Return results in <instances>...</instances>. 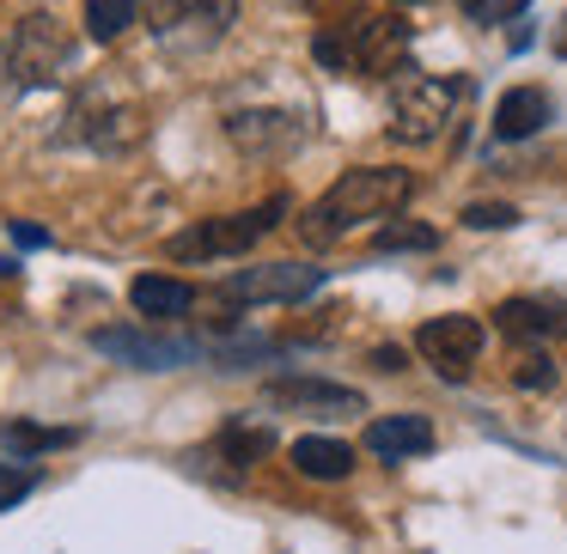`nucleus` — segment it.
<instances>
[{
  "label": "nucleus",
  "mask_w": 567,
  "mask_h": 554,
  "mask_svg": "<svg viewBox=\"0 0 567 554\" xmlns=\"http://www.w3.org/2000/svg\"><path fill=\"white\" fill-rule=\"evenodd\" d=\"M470 80L464 74H409L396 80V104H391V135L403 147H427L445 135V123L457 116Z\"/></svg>",
  "instance_id": "nucleus-3"
},
{
  "label": "nucleus",
  "mask_w": 567,
  "mask_h": 554,
  "mask_svg": "<svg viewBox=\"0 0 567 554\" xmlns=\"http://www.w3.org/2000/svg\"><path fill=\"white\" fill-rule=\"evenodd\" d=\"M226 135L238 140L245 153H281L299 140V116H281V111H250V116H233Z\"/></svg>",
  "instance_id": "nucleus-13"
},
{
  "label": "nucleus",
  "mask_w": 567,
  "mask_h": 554,
  "mask_svg": "<svg viewBox=\"0 0 567 554\" xmlns=\"http://www.w3.org/2000/svg\"><path fill=\"white\" fill-rule=\"evenodd\" d=\"M482 342H488V330H482L476 317H457V311H452V317H433V323H421V330H415L421 359H427L440 378H452V384L470 378V366H476Z\"/></svg>",
  "instance_id": "nucleus-7"
},
{
  "label": "nucleus",
  "mask_w": 567,
  "mask_h": 554,
  "mask_svg": "<svg viewBox=\"0 0 567 554\" xmlns=\"http://www.w3.org/2000/svg\"><path fill=\"white\" fill-rule=\"evenodd\" d=\"M464 13L476 19V25H501V19L525 13V0H464Z\"/></svg>",
  "instance_id": "nucleus-23"
},
{
  "label": "nucleus",
  "mask_w": 567,
  "mask_h": 554,
  "mask_svg": "<svg viewBox=\"0 0 567 554\" xmlns=\"http://www.w3.org/2000/svg\"><path fill=\"white\" fill-rule=\"evenodd\" d=\"M555 55H567V19H561V31H555Z\"/></svg>",
  "instance_id": "nucleus-26"
},
{
  "label": "nucleus",
  "mask_w": 567,
  "mask_h": 554,
  "mask_svg": "<svg viewBox=\"0 0 567 554\" xmlns=\"http://www.w3.org/2000/svg\"><path fill=\"white\" fill-rule=\"evenodd\" d=\"M287 213V196H269L262 208L250 213H220V220H202L189 226V232H177L172 244H165V257L172 262H226V257H245L257 238H269L275 226H281Z\"/></svg>",
  "instance_id": "nucleus-4"
},
{
  "label": "nucleus",
  "mask_w": 567,
  "mask_h": 554,
  "mask_svg": "<svg viewBox=\"0 0 567 554\" xmlns=\"http://www.w3.org/2000/svg\"><path fill=\"white\" fill-rule=\"evenodd\" d=\"M543 123H549V92H543V86L501 92V104H494V135H501V140H530Z\"/></svg>",
  "instance_id": "nucleus-12"
},
{
  "label": "nucleus",
  "mask_w": 567,
  "mask_h": 554,
  "mask_svg": "<svg viewBox=\"0 0 567 554\" xmlns=\"http://www.w3.org/2000/svg\"><path fill=\"white\" fill-rule=\"evenodd\" d=\"M13 244L38 250V244H50V232H43V226H25V220H13Z\"/></svg>",
  "instance_id": "nucleus-24"
},
{
  "label": "nucleus",
  "mask_w": 567,
  "mask_h": 554,
  "mask_svg": "<svg viewBox=\"0 0 567 554\" xmlns=\"http://www.w3.org/2000/svg\"><path fill=\"white\" fill-rule=\"evenodd\" d=\"M323 286V269L311 262H262V269H238L220 281L226 305H293V299H311Z\"/></svg>",
  "instance_id": "nucleus-6"
},
{
  "label": "nucleus",
  "mask_w": 567,
  "mask_h": 554,
  "mask_svg": "<svg viewBox=\"0 0 567 554\" xmlns=\"http://www.w3.org/2000/svg\"><path fill=\"white\" fill-rule=\"evenodd\" d=\"M396 7H415V0H396Z\"/></svg>",
  "instance_id": "nucleus-27"
},
{
  "label": "nucleus",
  "mask_w": 567,
  "mask_h": 554,
  "mask_svg": "<svg viewBox=\"0 0 567 554\" xmlns=\"http://www.w3.org/2000/svg\"><path fill=\"white\" fill-rule=\"evenodd\" d=\"M68 445H80V427H38V420H7V427H0V451L19 457V463L68 451Z\"/></svg>",
  "instance_id": "nucleus-15"
},
{
  "label": "nucleus",
  "mask_w": 567,
  "mask_h": 554,
  "mask_svg": "<svg viewBox=\"0 0 567 554\" xmlns=\"http://www.w3.org/2000/svg\"><path fill=\"white\" fill-rule=\"evenodd\" d=\"M38 488V469H13V463H0V512L13 500H25V493Z\"/></svg>",
  "instance_id": "nucleus-22"
},
{
  "label": "nucleus",
  "mask_w": 567,
  "mask_h": 554,
  "mask_svg": "<svg viewBox=\"0 0 567 554\" xmlns=\"http://www.w3.org/2000/svg\"><path fill=\"white\" fill-rule=\"evenodd\" d=\"M409 196H415V177L409 171H396V165H354V171H342L306 208L299 238H306L311 250H323V244H336V238H348L354 226H367V220H391Z\"/></svg>",
  "instance_id": "nucleus-1"
},
{
  "label": "nucleus",
  "mask_w": 567,
  "mask_h": 554,
  "mask_svg": "<svg viewBox=\"0 0 567 554\" xmlns=\"http://www.w3.org/2000/svg\"><path fill=\"white\" fill-rule=\"evenodd\" d=\"M68 62H74V38H68V25L55 13H31L25 25L7 38V50H0V74L13 80L19 92L50 86Z\"/></svg>",
  "instance_id": "nucleus-5"
},
{
  "label": "nucleus",
  "mask_w": 567,
  "mask_h": 554,
  "mask_svg": "<svg viewBox=\"0 0 567 554\" xmlns=\"http://www.w3.org/2000/svg\"><path fill=\"white\" fill-rule=\"evenodd\" d=\"M262 403L269 408H287V415H360V390L348 384H323V378H269L262 384Z\"/></svg>",
  "instance_id": "nucleus-9"
},
{
  "label": "nucleus",
  "mask_w": 567,
  "mask_h": 554,
  "mask_svg": "<svg viewBox=\"0 0 567 554\" xmlns=\"http://www.w3.org/2000/svg\"><path fill=\"white\" fill-rule=\"evenodd\" d=\"M293 469L306 481H348V469H354V445L323 439V432H306V439H293Z\"/></svg>",
  "instance_id": "nucleus-14"
},
{
  "label": "nucleus",
  "mask_w": 567,
  "mask_h": 554,
  "mask_svg": "<svg viewBox=\"0 0 567 554\" xmlns=\"http://www.w3.org/2000/svg\"><path fill=\"white\" fill-rule=\"evenodd\" d=\"M494 330L506 335V342H549L555 330H561V317H555L549 305H537V299H506L501 311H494Z\"/></svg>",
  "instance_id": "nucleus-16"
},
{
  "label": "nucleus",
  "mask_w": 567,
  "mask_h": 554,
  "mask_svg": "<svg viewBox=\"0 0 567 554\" xmlns=\"http://www.w3.org/2000/svg\"><path fill=\"white\" fill-rule=\"evenodd\" d=\"M141 0H86V38L92 43H116L128 25H135Z\"/></svg>",
  "instance_id": "nucleus-18"
},
{
  "label": "nucleus",
  "mask_w": 567,
  "mask_h": 554,
  "mask_svg": "<svg viewBox=\"0 0 567 554\" xmlns=\"http://www.w3.org/2000/svg\"><path fill=\"white\" fill-rule=\"evenodd\" d=\"M214 451H220V463L250 469V463H262V457L275 451V432L269 427H245V420H226L220 439H214Z\"/></svg>",
  "instance_id": "nucleus-17"
},
{
  "label": "nucleus",
  "mask_w": 567,
  "mask_h": 554,
  "mask_svg": "<svg viewBox=\"0 0 567 554\" xmlns=\"http://www.w3.org/2000/svg\"><path fill=\"white\" fill-rule=\"evenodd\" d=\"M372 366H379V372H403V347H379V354H372Z\"/></svg>",
  "instance_id": "nucleus-25"
},
{
  "label": "nucleus",
  "mask_w": 567,
  "mask_h": 554,
  "mask_svg": "<svg viewBox=\"0 0 567 554\" xmlns=\"http://www.w3.org/2000/svg\"><path fill=\"white\" fill-rule=\"evenodd\" d=\"M464 226H476V232H506V226H518V208L513 201H470Z\"/></svg>",
  "instance_id": "nucleus-20"
},
{
  "label": "nucleus",
  "mask_w": 567,
  "mask_h": 554,
  "mask_svg": "<svg viewBox=\"0 0 567 554\" xmlns=\"http://www.w3.org/2000/svg\"><path fill=\"white\" fill-rule=\"evenodd\" d=\"M92 347L104 359H123V366L141 372H177L202 354V342H189V335H153V330H99Z\"/></svg>",
  "instance_id": "nucleus-8"
},
{
  "label": "nucleus",
  "mask_w": 567,
  "mask_h": 554,
  "mask_svg": "<svg viewBox=\"0 0 567 554\" xmlns=\"http://www.w3.org/2000/svg\"><path fill=\"white\" fill-rule=\"evenodd\" d=\"M433 244H440V232L421 226V220H384L379 232H372V250H379V257H396V250H433Z\"/></svg>",
  "instance_id": "nucleus-19"
},
{
  "label": "nucleus",
  "mask_w": 567,
  "mask_h": 554,
  "mask_svg": "<svg viewBox=\"0 0 567 554\" xmlns=\"http://www.w3.org/2000/svg\"><path fill=\"white\" fill-rule=\"evenodd\" d=\"M367 451L384 457V463H403V457L433 451V427L421 415H384V420L367 427Z\"/></svg>",
  "instance_id": "nucleus-10"
},
{
  "label": "nucleus",
  "mask_w": 567,
  "mask_h": 554,
  "mask_svg": "<svg viewBox=\"0 0 567 554\" xmlns=\"http://www.w3.org/2000/svg\"><path fill=\"white\" fill-rule=\"evenodd\" d=\"M513 384L518 390H555V359L549 354H525L518 372H513Z\"/></svg>",
  "instance_id": "nucleus-21"
},
{
  "label": "nucleus",
  "mask_w": 567,
  "mask_h": 554,
  "mask_svg": "<svg viewBox=\"0 0 567 554\" xmlns=\"http://www.w3.org/2000/svg\"><path fill=\"white\" fill-rule=\"evenodd\" d=\"M128 305H135L147 323H177V317L196 311V286L165 281V274H141V281L128 286Z\"/></svg>",
  "instance_id": "nucleus-11"
},
{
  "label": "nucleus",
  "mask_w": 567,
  "mask_h": 554,
  "mask_svg": "<svg viewBox=\"0 0 567 554\" xmlns=\"http://www.w3.org/2000/svg\"><path fill=\"white\" fill-rule=\"evenodd\" d=\"M409 55V25L396 13H348L342 25L318 31V62L336 74H367L391 80Z\"/></svg>",
  "instance_id": "nucleus-2"
}]
</instances>
